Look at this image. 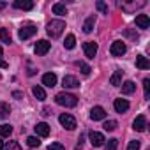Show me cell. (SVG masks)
Here are the masks:
<instances>
[{"label":"cell","mask_w":150,"mask_h":150,"mask_svg":"<svg viewBox=\"0 0 150 150\" xmlns=\"http://www.w3.org/2000/svg\"><path fill=\"white\" fill-rule=\"evenodd\" d=\"M90 118H92V120H104V118H106V111H104V108H101V106H94V108L90 110Z\"/></svg>","instance_id":"obj_11"},{"label":"cell","mask_w":150,"mask_h":150,"mask_svg":"<svg viewBox=\"0 0 150 150\" xmlns=\"http://www.w3.org/2000/svg\"><path fill=\"white\" fill-rule=\"evenodd\" d=\"M117 120H108V122H104V129L106 131H115L117 129Z\"/></svg>","instance_id":"obj_31"},{"label":"cell","mask_w":150,"mask_h":150,"mask_svg":"<svg viewBox=\"0 0 150 150\" xmlns=\"http://www.w3.org/2000/svg\"><path fill=\"white\" fill-rule=\"evenodd\" d=\"M11 132H13V125L11 124H2V125H0V136H2V138L11 136Z\"/></svg>","instance_id":"obj_24"},{"label":"cell","mask_w":150,"mask_h":150,"mask_svg":"<svg viewBox=\"0 0 150 150\" xmlns=\"http://www.w3.org/2000/svg\"><path fill=\"white\" fill-rule=\"evenodd\" d=\"M0 41L6 42V44H11V42H13L11 34H9V30H7V28H0Z\"/></svg>","instance_id":"obj_23"},{"label":"cell","mask_w":150,"mask_h":150,"mask_svg":"<svg viewBox=\"0 0 150 150\" xmlns=\"http://www.w3.org/2000/svg\"><path fill=\"white\" fill-rule=\"evenodd\" d=\"M96 6H97V9H99L101 13H104V14H108V6H106L104 2H97Z\"/></svg>","instance_id":"obj_35"},{"label":"cell","mask_w":150,"mask_h":150,"mask_svg":"<svg viewBox=\"0 0 150 150\" xmlns=\"http://www.w3.org/2000/svg\"><path fill=\"white\" fill-rule=\"evenodd\" d=\"M9 67V64L6 62V60H2V58H0V69H7Z\"/></svg>","instance_id":"obj_36"},{"label":"cell","mask_w":150,"mask_h":150,"mask_svg":"<svg viewBox=\"0 0 150 150\" xmlns=\"http://www.w3.org/2000/svg\"><path fill=\"white\" fill-rule=\"evenodd\" d=\"M117 146H118V139H117V138L108 139V143H106V150H117Z\"/></svg>","instance_id":"obj_29"},{"label":"cell","mask_w":150,"mask_h":150,"mask_svg":"<svg viewBox=\"0 0 150 150\" xmlns=\"http://www.w3.org/2000/svg\"><path fill=\"white\" fill-rule=\"evenodd\" d=\"M125 51H127V46H125L122 41H115V42L111 44V48H110V53H111L113 57H122Z\"/></svg>","instance_id":"obj_6"},{"label":"cell","mask_w":150,"mask_h":150,"mask_svg":"<svg viewBox=\"0 0 150 150\" xmlns=\"http://www.w3.org/2000/svg\"><path fill=\"white\" fill-rule=\"evenodd\" d=\"M136 27L138 28H148L150 27V20L146 14H138L136 16Z\"/></svg>","instance_id":"obj_16"},{"label":"cell","mask_w":150,"mask_h":150,"mask_svg":"<svg viewBox=\"0 0 150 150\" xmlns=\"http://www.w3.org/2000/svg\"><path fill=\"white\" fill-rule=\"evenodd\" d=\"M48 150H65V146H64L62 143H51V145L48 146Z\"/></svg>","instance_id":"obj_34"},{"label":"cell","mask_w":150,"mask_h":150,"mask_svg":"<svg viewBox=\"0 0 150 150\" xmlns=\"http://www.w3.org/2000/svg\"><path fill=\"white\" fill-rule=\"evenodd\" d=\"M0 150H4V141L0 139Z\"/></svg>","instance_id":"obj_39"},{"label":"cell","mask_w":150,"mask_h":150,"mask_svg":"<svg viewBox=\"0 0 150 150\" xmlns=\"http://www.w3.org/2000/svg\"><path fill=\"white\" fill-rule=\"evenodd\" d=\"M64 30H65V23H64L62 20H53V21H50L48 27H46V32H48V35H50L51 39L60 37V35L64 34Z\"/></svg>","instance_id":"obj_1"},{"label":"cell","mask_w":150,"mask_h":150,"mask_svg":"<svg viewBox=\"0 0 150 150\" xmlns=\"http://www.w3.org/2000/svg\"><path fill=\"white\" fill-rule=\"evenodd\" d=\"M94 27H96V14H94V16H88V18L85 20V23H83V32H85V34H90V32L94 30Z\"/></svg>","instance_id":"obj_18"},{"label":"cell","mask_w":150,"mask_h":150,"mask_svg":"<svg viewBox=\"0 0 150 150\" xmlns=\"http://www.w3.org/2000/svg\"><path fill=\"white\" fill-rule=\"evenodd\" d=\"M136 67H138V69H141V71L148 69V67H150L148 58H146L145 55H138V57H136Z\"/></svg>","instance_id":"obj_19"},{"label":"cell","mask_w":150,"mask_h":150,"mask_svg":"<svg viewBox=\"0 0 150 150\" xmlns=\"http://www.w3.org/2000/svg\"><path fill=\"white\" fill-rule=\"evenodd\" d=\"M122 76H124V71H115L113 74H111V78H110V83L113 85V87H118V85H122Z\"/></svg>","instance_id":"obj_17"},{"label":"cell","mask_w":150,"mask_h":150,"mask_svg":"<svg viewBox=\"0 0 150 150\" xmlns=\"http://www.w3.org/2000/svg\"><path fill=\"white\" fill-rule=\"evenodd\" d=\"M143 90H145V99H150V80H143Z\"/></svg>","instance_id":"obj_28"},{"label":"cell","mask_w":150,"mask_h":150,"mask_svg":"<svg viewBox=\"0 0 150 150\" xmlns=\"http://www.w3.org/2000/svg\"><path fill=\"white\" fill-rule=\"evenodd\" d=\"M53 13L58 14V16H64V14H67V9H65L64 4H55L53 6Z\"/></svg>","instance_id":"obj_26"},{"label":"cell","mask_w":150,"mask_h":150,"mask_svg":"<svg viewBox=\"0 0 150 150\" xmlns=\"http://www.w3.org/2000/svg\"><path fill=\"white\" fill-rule=\"evenodd\" d=\"M127 150H139V141H138V139L131 141V143L127 145Z\"/></svg>","instance_id":"obj_33"},{"label":"cell","mask_w":150,"mask_h":150,"mask_svg":"<svg viewBox=\"0 0 150 150\" xmlns=\"http://www.w3.org/2000/svg\"><path fill=\"white\" fill-rule=\"evenodd\" d=\"M113 106H115V111H117V113H125V111L129 110V103H127V99H115Z\"/></svg>","instance_id":"obj_12"},{"label":"cell","mask_w":150,"mask_h":150,"mask_svg":"<svg viewBox=\"0 0 150 150\" xmlns=\"http://www.w3.org/2000/svg\"><path fill=\"white\" fill-rule=\"evenodd\" d=\"M83 51H85V57L92 60V58L97 55V44H96V42H92V41H88V42H85V44H83Z\"/></svg>","instance_id":"obj_8"},{"label":"cell","mask_w":150,"mask_h":150,"mask_svg":"<svg viewBox=\"0 0 150 150\" xmlns=\"http://www.w3.org/2000/svg\"><path fill=\"white\" fill-rule=\"evenodd\" d=\"M2 53H4V51H2V46H0V57H2Z\"/></svg>","instance_id":"obj_40"},{"label":"cell","mask_w":150,"mask_h":150,"mask_svg":"<svg viewBox=\"0 0 150 150\" xmlns=\"http://www.w3.org/2000/svg\"><path fill=\"white\" fill-rule=\"evenodd\" d=\"M13 97H16V99H21V97H23V94H21V92H13Z\"/></svg>","instance_id":"obj_37"},{"label":"cell","mask_w":150,"mask_h":150,"mask_svg":"<svg viewBox=\"0 0 150 150\" xmlns=\"http://www.w3.org/2000/svg\"><path fill=\"white\" fill-rule=\"evenodd\" d=\"M50 48H51V44H50L46 39H41V41H37V44H35L34 51H35V55H37V57H42V55H46V53L50 51Z\"/></svg>","instance_id":"obj_5"},{"label":"cell","mask_w":150,"mask_h":150,"mask_svg":"<svg viewBox=\"0 0 150 150\" xmlns=\"http://www.w3.org/2000/svg\"><path fill=\"white\" fill-rule=\"evenodd\" d=\"M132 129L138 131V132H143V131L146 129V117H145V115H138L136 120L132 122Z\"/></svg>","instance_id":"obj_9"},{"label":"cell","mask_w":150,"mask_h":150,"mask_svg":"<svg viewBox=\"0 0 150 150\" xmlns=\"http://www.w3.org/2000/svg\"><path fill=\"white\" fill-rule=\"evenodd\" d=\"M27 145H28L30 148H35V146L41 145V141H39L37 136H28V138H27Z\"/></svg>","instance_id":"obj_27"},{"label":"cell","mask_w":150,"mask_h":150,"mask_svg":"<svg viewBox=\"0 0 150 150\" xmlns=\"http://www.w3.org/2000/svg\"><path fill=\"white\" fill-rule=\"evenodd\" d=\"M6 150H21V146H20L18 141H9V143L6 145Z\"/></svg>","instance_id":"obj_32"},{"label":"cell","mask_w":150,"mask_h":150,"mask_svg":"<svg viewBox=\"0 0 150 150\" xmlns=\"http://www.w3.org/2000/svg\"><path fill=\"white\" fill-rule=\"evenodd\" d=\"M55 101H57V104L65 106V108H74V106L78 104V97L72 96V94H67V92L57 94V96H55Z\"/></svg>","instance_id":"obj_2"},{"label":"cell","mask_w":150,"mask_h":150,"mask_svg":"<svg viewBox=\"0 0 150 150\" xmlns=\"http://www.w3.org/2000/svg\"><path fill=\"white\" fill-rule=\"evenodd\" d=\"M6 7H7V4H6V2H0V11L6 9Z\"/></svg>","instance_id":"obj_38"},{"label":"cell","mask_w":150,"mask_h":150,"mask_svg":"<svg viewBox=\"0 0 150 150\" xmlns=\"http://www.w3.org/2000/svg\"><path fill=\"white\" fill-rule=\"evenodd\" d=\"M134 92H136V83H134V81H125V83H122V94L131 96V94H134Z\"/></svg>","instance_id":"obj_20"},{"label":"cell","mask_w":150,"mask_h":150,"mask_svg":"<svg viewBox=\"0 0 150 150\" xmlns=\"http://www.w3.org/2000/svg\"><path fill=\"white\" fill-rule=\"evenodd\" d=\"M35 32H37V27L30 23V25H25V27H21V28H20V32H18V37H20L21 41H27V39H30V37H32Z\"/></svg>","instance_id":"obj_4"},{"label":"cell","mask_w":150,"mask_h":150,"mask_svg":"<svg viewBox=\"0 0 150 150\" xmlns=\"http://www.w3.org/2000/svg\"><path fill=\"white\" fill-rule=\"evenodd\" d=\"M13 6H14L16 9H23V11H30V9H34V2H30V0H16Z\"/></svg>","instance_id":"obj_14"},{"label":"cell","mask_w":150,"mask_h":150,"mask_svg":"<svg viewBox=\"0 0 150 150\" xmlns=\"http://www.w3.org/2000/svg\"><path fill=\"white\" fill-rule=\"evenodd\" d=\"M64 46H65V50H72L74 46H76V37H74L72 34H69L65 37V41H64Z\"/></svg>","instance_id":"obj_25"},{"label":"cell","mask_w":150,"mask_h":150,"mask_svg":"<svg viewBox=\"0 0 150 150\" xmlns=\"http://www.w3.org/2000/svg\"><path fill=\"white\" fill-rule=\"evenodd\" d=\"M32 94H34L39 101H44V99H46V92H44V88L39 87V85H35V87L32 88Z\"/></svg>","instance_id":"obj_22"},{"label":"cell","mask_w":150,"mask_h":150,"mask_svg":"<svg viewBox=\"0 0 150 150\" xmlns=\"http://www.w3.org/2000/svg\"><path fill=\"white\" fill-rule=\"evenodd\" d=\"M88 138H90V143H92V146H103L104 145V134L103 132H97V131H92L90 134H88Z\"/></svg>","instance_id":"obj_7"},{"label":"cell","mask_w":150,"mask_h":150,"mask_svg":"<svg viewBox=\"0 0 150 150\" xmlns=\"http://www.w3.org/2000/svg\"><path fill=\"white\" fill-rule=\"evenodd\" d=\"M0 80H2V76H0Z\"/></svg>","instance_id":"obj_41"},{"label":"cell","mask_w":150,"mask_h":150,"mask_svg":"<svg viewBox=\"0 0 150 150\" xmlns=\"http://www.w3.org/2000/svg\"><path fill=\"white\" fill-rule=\"evenodd\" d=\"M62 85H64V88H76V87H80V81H78L76 76L67 74V76H64V80H62Z\"/></svg>","instance_id":"obj_10"},{"label":"cell","mask_w":150,"mask_h":150,"mask_svg":"<svg viewBox=\"0 0 150 150\" xmlns=\"http://www.w3.org/2000/svg\"><path fill=\"white\" fill-rule=\"evenodd\" d=\"M35 132H37V136H41V138H46V136H50V125L46 124V122H39L35 127Z\"/></svg>","instance_id":"obj_13"},{"label":"cell","mask_w":150,"mask_h":150,"mask_svg":"<svg viewBox=\"0 0 150 150\" xmlns=\"http://www.w3.org/2000/svg\"><path fill=\"white\" fill-rule=\"evenodd\" d=\"M11 115V106L7 103H0V120H4Z\"/></svg>","instance_id":"obj_21"},{"label":"cell","mask_w":150,"mask_h":150,"mask_svg":"<svg viewBox=\"0 0 150 150\" xmlns=\"http://www.w3.org/2000/svg\"><path fill=\"white\" fill-rule=\"evenodd\" d=\"M42 85H46V87H55L57 85V76H55V74L53 72H46L44 74V76H42Z\"/></svg>","instance_id":"obj_15"},{"label":"cell","mask_w":150,"mask_h":150,"mask_svg":"<svg viewBox=\"0 0 150 150\" xmlns=\"http://www.w3.org/2000/svg\"><path fill=\"white\" fill-rule=\"evenodd\" d=\"M58 122H60V125L65 127L67 131L76 129V118H74L72 115H69V113H62V115L58 117Z\"/></svg>","instance_id":"obj_3"},{"label":"cell","mask_w":150,"mask_h":150,"mask_svg":"<svg viewBox=\"0 0 150 150\" xmlns=\"http://www.w3.org/2000/svg\"><path fill=\"white\" fill-rule=\"evenodd\" d=\"M76 65L81 69V72H83V74H90V71H92V69H90V65H88V64H85V62H76Z\"/></svg>","instance_id":"obj_30"}]
</instances>
